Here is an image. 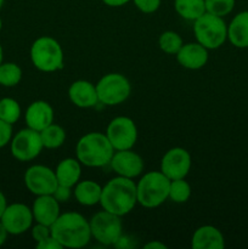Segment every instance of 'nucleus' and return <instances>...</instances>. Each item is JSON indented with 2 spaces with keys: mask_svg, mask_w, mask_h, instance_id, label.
Segmentation results:
<instances>
[{
  "mask_svg": "<svg viewBox=\"0 0 248 249\" xmlns=\"http://www.w3.org/2000/svg\"><path fill=\"white\" fill-rule=\"evenodd\" d=\"M177 14L187 21H196L206 12L204 0H174Z\"/></svg>",
  "mask_w": 248,
  "mask_h": 249,
  "instance_id": "obj_23",
  "label": "nucleus"
},
{
  "mask_svg": "<svg viewBox=\"0 0 248 249\" xmlns=\"http://www.w3.org/2000/svg\"><path fill=\"white\" fill-rule=\"evenodd\" d=\"M4 2H5V0H0V9H1V7H2Z\"/></svg>",
  "mask_w": 248,
  "mask_h": 249,
  "instance_id": "obj_40",
  "label": "nucleus"
},
{
  "mask_svg": "<svg viewBox=\"0 0 248 249\" xmlns=\"http://www.w3.org/2000/svg\"><path fill=\"white\" fill-rule=\"evenodd\" d=\"M33 218L36 223L51 226L60 216V203L53 195L36 196L32 207Z\"/></svg>",
  "mask_w": 248,
  "mask_h": 249,
  "instance_id": "obj_18",
  "label": "nucleus"
},
{
  "mask_svg": "<svg viewBox=\"0 0 248 249\" xmlns=\"http://www.w3.org/2000/svg\"><path fill=\"white\" fill-rule=\"evenodd\" d=\"M114 148L106 134L92 131L83 135L75 146L77 160L89 168H101L109 164Z\"/></svg>",
  "mask_w": 248,
  "mask_h": 249,
  "instance_id": "obj_3",
  "label": "nucleus"
},
{
  "mask_svg": "<svg viewBox=\"0 0 248 249\" xmlns=\"http://www.w3.org/2000/svg\"><path fill=\"white\" fill-rule=\"evenodd\" d=\"M7 207V201H6V197L5 195L2 194V191L0 190V218H1L2 213H4L5 208Z\"/></svg>",
  "mask_w": 248,
  "mask_h": 249,
  "instance_id": "obj_38",
  "label": "nucleus"
},
{
  "mask_svg": "<svg viewBox=\"0 0 248 249\" xmlns=\"http://www.w3.org/2000/svg\"><path fill=\"white\" fill-rule=\"evenodd\" d=\"M102 1H104L105 5H107V6L109 7H119L128 4L131 0H102Z\"/></svg>",
  "mask_w": 248,
  "mask_h": 249,
  "instance_id": "obj_35",
  "label": "nucleus"
},
{
  "mask_svg": "<svg viewBox=\"0 0 248 249\" xmlns=\"http://www.w3.org/2000/svg\"><path fill=\"white\" fill-rule=\"evenodd\" d=\"M138 10L143 14H153L160 6V0H133Z\"/></svg>",
  "mask_w": 248,
  "mask_h": 249,
  "instance_id": "obj_30",
  "label": "nucleus"
},
{
  "mask_svg": "<svg viewBox=\"0 0 248 249\" xmlns=\"http://www.w3.org/2000/svg\"><path fill=\"white\" fill-rule=\"evenodd\" d=\"M191 155L182 147H173L160 160V172L169 180L185 179L191 169Z\"/></svg>",
  "mask_w": 248,
  "mask_h": 249,
  "instance_id": "obj_13",
  "label": "nucleus"
},
{
  "mask_svg": "<svg viewBox=\"0 0 248 249\" xmlns=\"http://www.w3.org/2000/svg\"><path fill=\"white\" fill-rule=\"evenodd\" d=\"M41 141H43L44 148L48 150H55L61 147L66 141V130L61 125L51 123L45 129L40 131Z\"/></svg>",
  "mask_w": 248,
  "mask_h": 249,
  "instance_id": "obj_24",
  "label": "nucleus"
},
{
  "mask_svg": "<svg viewBox=\"0 0 248 249\" xmlns=\"http://www.w3.org/2000/svg\"><path fill=\"white\" fill-rule=\"evenodd\" d=\"M106 136L114 151L130 150L138 140V128L129 117L119 116L112 119L106 129Z\"/></svg>",
  "mask_w": 248,
  "mask_h": 249,
  "instance_id": "obj_10",
  "label": "nucleus"
},
{
  "mask_svg": "<svg viewBox=\"0 0 248 249\" xmlns=\"http://www.w3.org/2000/svg\"><path fill=\"white\" fill-rule=\"evenodd\" d=\"M50 228L53 237L63 248H83L91 238L89 221L75 212L60 214Z\"/></svg>",
  "mask_w": 248,
  "mask_h": 249,
  "instance_id": "obj_2",
  "label": "nucleus"
},
{
  "mask_svg": "<svg viewBox=\"0 0 248 249\" xmlns=\"http://www.w3.org/2000/svg\"><path fill=\"white\" fill-rule=\"evenodd\" d=\"M24 119L28 128L40 133L43 129L53 123V108L49 102L38 100L29 105L24 113Z\"/></svg>",
  "mask_w": 248,
  "mask_h": 249,
  "instance_id": "obj_16",
  "label": "nucleus"
},
{
  "mask_svg": "<svg viewBox=\"0 0 248 249\" xmlns=\"http://www.w3.org/2000/svg\"><path fill=\"white\" fill-rule=\"evenodd\" d=\"M12 139V125L0 119V148L10 143Z\"/></svg>",
  "mask_w": 248,
  "mask_h": 249,
  "instance_id": "obj_32",
  "label": "nucleus"
},
{
  "mask_svg": "<svg viewBox=\"0 0 248 249\" xmlns=\"http://www.w3.org/2000/svg\"><path fill=\"white\" fill-rule=\"evenodd\" d=\"M1 28H2V21L1 18H0V32H1Z\"/></svg>",
  "mask_w": 248,
  "mask_h": 249,
  "instance_id": "obj_41",
  "label": "nucleus"
},
{
  "mask_svg": "<svg viewBox=\"0 0 248 249\" xmlns=\"http://www.w3.org/2000/svg\"><path fill=\"white\" fill-rule=\"evenodd\" d=\"M191 246L194 249H224L225 238L218 228L203 225L192 235Z\"/></svg>",
  "mask_w": 248,
  "mask_h": 249,
  "instance_id": "obj_19",
  "label": "nucleus"
},
{
  "mask_svg": "<svg viewBox=\"0 0 248 249\" xmlns=\"http://www.w3.org/2000/svg\"><path fill=\"white\" fill-rule=\"evenodd\" d=\"M170 180L162 172H148L136 184L138 203L143 208H157L169 198Z\"/></svg>",
  "mask_w": 248,
  "mask_h": 249,
  "instance_id": "obj_4",
  "label": "nucleus"
},
{
  "mask_svg": "<svg viewBox=\"0 0 248 249\" xmlns=\"http://www.w3.org/2000/svg\"><path fill=\"white\" fill-rule=\"evenodd\" d=\"M24 185L31 194L35 196L53 195L58 181L56 179L55 170L46 165L35 164L29 167L24 173Z\"/></svg>",
  "mask_w": 248,
  "mask_h": 249,
  "instance_id": "obj_11",
  "label": "nucleus"
},
{
  "mask_svg": "<svg viewBox=\"0 0 248 249\" xmlns=\"http://www.w3.org/2000/svg\"><path fill=\"white\" fill-rule=\"evenodd\" d=\"M51 236V228L48 225H44V224L36 223V225H34L32 228V237L35 241V243L40 242V241L45 240V238L50 237Z\"/></svg>",
  "mask_w": 248,
  "mask_h": 249,
  "instance_id": "obj_31",
  "label": "nucleus"
},
{
  "mask_svg": "<svg viewBox=\"0 0 248 249\" xmlns=\"http://www.w3.org/2000/svg\"><path fill=\"white\" fill-rule=\"evenodd\" d=\"M2 60H4V51H2V46L0 44V65L2 63Z\"/></svg>",
  "mask_w": 248,
  "mask_h": 249,
  "instance_id": "obj_39",
  "label": "nucleus"
},
{
  "mask_svg": "<svg viewBox=\"0 0 248 249\" xmlns=\"http://www.w3.org/2000/svg\"><path fill=\"white\" fill-rule=\"evenodd\" d=\"M31 61L40 72H57L65 62L62 46L53 36H39L31 46Z\"/></svg>",
  "mask_w": 248,
  "mask_h": 249,
  "instance_id": "obj_5",
  "label": "nucleus"
},
{
  "mask_svg": "<svg viewBox=\"0 0 248 249\" xmlns=\"http://www.w3.org/2000/svg\"><path fill=\"white\" fill-rule=\"evenodd\" d=\"M68 97L74 106L79 108H91L99 104L96 87L91 82L79 79L71 84Z\"/></svg>",
  "mask_w": 248,
  "mask_h": 249,
  "instance_id": "obj_17",
  "label": "nucleus"
},
{
  "mask_svg": "<svg viewBox=\"0 0 248 249\" xmlns=\"http://www.w3.org/2000/svg\"><path fill=\"white\" fill-rule=\"evenodd\" d=\"M32 208L23 203L7 204L0 221L5 226L9 235H22L32 228L33 224Z\"/></svg>",
  "mask_w": 248,
  "mask_h": 249,
  "instance_id": "obj_12",
  "label": "nucleus"
},
{
  "mask_svg": "<svg viewBox=\"0 0 248 249\" xmlns=\"http://www.w3.org/2000/svg\"><path fill=\"white\" fill-rule=\"evenodd\" d=\"M21 117V106L11 97H4L0 100V119L14 125Z\"/></svg>",
  "mask_w": 248,
  "mask_h": 249,
  "instance_id": "obj_26",
  "label": "nucleus"
},
{
  "mask_svg": "<svg viewBox=\"0 0 248 249\" xmlns=\"http://www.w3.org/2000/svg\"><path fill=\"white\" fill-rule=\"evenodd\" d=\"M53 196L57 199L58 203H65L68 202L72 197V187L65 186V185H60L56 187L55 192L53 194Z\"/></svg>",
  "mask_w": 248,
  "mask_h": 249,
  "instance_id": "obj_33",
  "label": "nucleus"
},
{
  "mask_svg": "<svg viewBox=\"0 0 248 249\" xmlns=\"http://www.w3.org/2000/svg\"><path fill=\"white\" fill-rule=\"evenodd\" d=\"M182 39L177 32L167 31L163 32L158 38V46L163 53L168 55H177V51L182 46Z\"/></svg>",
  "mask_w": 248,
  "mask_h": 249,
  "instance_id": "obj_28",
  "label": "nucleus"
},
{
  "mask_svg": "<svg viewBox=\"0 0 248 249\" xmlns=\"http://www.w3.org/2000/svg\"><path fill=\"white\" fill-rule=\"evenodd\" d=\"M122 216L107 211H101L90 219L91 237L104 246H114L123 235Z\"/></svg>",
  "mask_w": 248,
  "mask_h": 249,
  "instance_id": "obj_8",
  "label": "nucleus"
},
{
  "mask_svg": "<svg viewBox=\"0 0 248 249\" xmlns=\"http://www.w3.org/2000/svg\"><path fill=\"white\" fill-rule=\"evenodd\" d=\"M7 236H9V232H7L6 229H5V226L2 225V223L0 221V247H1L5 242H6Z\"/></svg>",
  "mask_w": 248,
  "mask_h": 249,
  "instance_id": "obj_37",
  "label": "nucleus"
},
{
  "mask_svg": "<svg viewBox=\"0 0 248 249\" xmlns=\"http://www.w3.org/2000/svg\"><path fill=\"white\" fill-rule=\"evenodd\" d=\"M191 186L185 179L170 180L169 198L174 203H185L191 197Z\"/></svg>",
  "mask_w": 248,
  "mask_h": 249,
  "instance_id": "obj_27",
  "label": "nucleus"
},
{
  "mask_svg": "<svg viewBox=\"0 0 248 249\" xmlns=\"http://www.w3.org/2000/svg\"><path fill=\"white\" fill-rule=\"evenodd\" d=\"M99 102L105 106H117L128 100L131 85L128 78L121 73H108L95 84Z\"/></svg>",
  "mask_w": 248,
  "mask_h": 249,
  "instance_id": "obj_7",
  "label": "nucleus"
},
{
  "mask_svg": "<svg viewBox=\"0 0 248 249\" xmlns=\"http://www.w3.org/2000/svg\"><path fill=\"white\" fill-rule=\"evenodd\" d=\"M100 204L102 209L116 215H126L138 204L136 184L133 179L117 175L102 186Z\"/></svg>",
  "mask_w": 248,
  "mask_h": 249,
  "instance_id": "obj_1",
  "label": "nucleus"
},
{
  "mask_svg": "<svg viewBox=\"0 0 248 249\" xmlns=\"http://www.w3.org/2000/svg\"><path fill=\"white\" fill-rule=\"evenodd\" d=\"M177 61L181 67L186 70H201L208 62V49L199 43L182 44L180 50L177 53Z\"/></svg>",
  "mask_w": 248,
  "mask_h": 249,
  "instance_id": "obj_15",
  "label": "nucleus"
},
{
  "mask_svg": "<svg viewBox=\"0 0 248 249\" xmlns=\"http://www.w3.org/2000/svg\"><path fill=\"white\" fill-rule=\"evenodd\" d=\"M35 247L38 249H62L63 248L62 246L60 245V242H58L56 238L53 237V235H51L50 237L45 238V240L36 243Z\"/></svg>",
  "mask_w": 248,
  "mask_h": 249,
  "instance_id": "obj_34",
  "label": "nucleus"
},
{
  "mask_svg": "<svg viewBox=\"0 0 248 249\" xmlns=\"http://www.w3.org/2000/svg\"><path fill=\"white\" fill-rule=\"evenodd\" d=\"M22 79V70L17 63L2 62L0 65V85L12 88L19 84Z\"/></svg>",
  "mask_w": 248,
  "mask_h": 249,
  "instance_id": "obj_25",
  "label": "nucleus"
},
{
  "mask_svg": "<svg viewBox=\"0 0 248 249\" xmlns=\"http://www.w3.org/2000/svg\"><path fill=\"white\" fill-rule=\"evenodd\" d=\"M228 40L237 49L248 48V11L238 12L228 26Z\"/></svg>",
  "mask_w": 248,
  "mask_h": 249,
  "instance_id": "obj_20",
  "label": "nucleus"
},
{
  "mask_svg": "<svg viewBox=\"0 0 248 249\" xmlns=\"http://www.w3.org/2000/svg\"><path fill=\"white\" fill-rule=\"evenodd\" d=\"M146 249H167V246L163 242L159 241H152V242H148L143 246Z\"/></svg>",
  "mask_w": 248,
  "mask_h": 249,
  "instance_id": "obj_36",
  "label": "nucleus"
},
{
  "mask_svg": "<svg viewBox=\"0 0 248 249\" xmlns=\"http://www.w3.org/2000/svg\"><path fill=\"white\" fill-rule=\"evenodd\" d=\"M194 33L197 43L208 50H215L228 39V24L223 17L204 12L194 21Z\"/></svg>",
  "mask_w": 248,
  "mask_h": 249,
  "instance_id": "obj_6",
  "label": "nucleus"
},
{
  "mask_svg": "<svg viewBox=\"0 0 248 249\" xmlns=\"http://www.w3.org/2000/svg\"><path fill=\"white\" fill-rule=\"evenodd\" d=\"M44 148L40 133L33 129H22L10 141V150L15 160L19 162H29L40 155Z\"/></svg>",
  "mask_w": 248,
  "mask_h": 249,
  "instance_id": "obj_9",
  "label": "nucleus"
},
{
  "mask_svg": "<svg viewBox=\"0 0 248 249\" xmlns=\"http://www.w3.org/2000/svg\"><path fill=\"white\" fill-rule=\"evenodd\" d=\"M206 12L215 16H228L231 14L236 4V0H204Z\"/></svg>",
  "mask_w": 248,
  "mask_h": 249,
  "instance_id": "obj_29",
  "label": "nucleus"
},
{
  "mask_svg": "<svg viewBox=\"0 0 248 249\" xmlns=\"http://www.w3.org/2000/svg\"><path fill=\"white\" fill-rule=\"evenodd\" d=\"M55 174L58 184L73 189L82 177V163L77 158H65L57 164Z\"/></svg>",
  "mask_w": 248,
  "mask_h": 249,
  "instance_id": "obj_21",
  "label": "nucleus"
},
{
  "mask_svg": "<svg viewBox=\"0 0 248 249\" xmlns=\"http://www.w3.org/2000/svg\"><path fill=\"white\" fill-rule=\"evenodd\" d=\"M102 194V186L92 180H82L78 181L73 190L75 199L79 204L85 207H92L100 203Z\"/></svg>",
  "mask_w": 248,
  "mask_h": 249,
  "instance_id": "obj_22",
  "label": "nucleus"
},
{
  "mask_svg": "<svg viewBox=\"0 0 248 249\" xmlns=\"http://www.w3.org/2000/svg\"><path fill=\"white\" fill-rule=\"evenodd\" d=\"M112 169L117 175L134 179L143 172V160L139 153L133 150L114 151L113 157L109 162Z\"/></svg>",
  "mask_w": 248,
  "mask_h": 249,
  "instance_id": "obj_14",
  "label": "nucleus"
}]
</instances>
